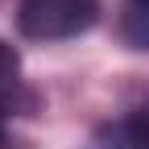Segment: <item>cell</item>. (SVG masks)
Wrapping results in <instances>:
<instances>
[{"label":"cell","mask_w":149,"mask_h":149,"mask_svg":"<svg viewBox=\"0 0 149 149\" xmlns=\"http://www.w3.org/2000/svg\"><path fill=\"white\" fill-rule=\"evenodd\" d=\"M100 21V0H21L17 29L33 42H66Z\"/></svg>","instance_id":"cell-1"},{"label":"cell","mask_w":149,"mask_h":149,"mask_svg":"<svg viewBox=\"0 0 149 149\" xmlns=\"http://www.w3.org/2000/svg\"><path fill=\"white\" fill-rule=\"evenodd\" d=\"M33 112V91L21 79V54L8 42H0V120Z\"/></svg>","instance_id":"cell-2"},{"label":"cell","mask_w":149,"mask_h":149,"mask_svg":"<svg viewBox=\"0 0 149 149\" xmlns=\"http://www.w3.org/2000/svg\"><path fill=\"white\" fill-rule=\"evenodd\" d=\"M124 37H128V46L149 50V8H133L128 4V13H124Z\"/></svg>","instance_id":"cell-3"},{"label":"cell","mask_w":149,"mask_h":149,"mask_svg":"<svg viewBox=\"0 0 149 149\" xmlns=\"http://www.w3.org/2000/svg\"><path fill=\"white\" fill-rule=\"evenodd\" d=\"M128 149H149V108L128 120Z\"/></svg>","instance_id":"cell-4"},{"label":"cell","mask_w":149,"mask_h":149,"mask_svg":"<svg viewBox=\"0 0 149 149\" xmlns=\"http://www.w3.org/2000/svg\"><path fill=\"white\" fill-rule=\"evenodd\" d=\"M128 4H133V8H149V0H128Z\"/></svg>","instance_id":"cell-5"}]
</instances>
